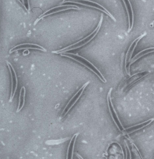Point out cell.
Listing matches in <instances>:
<instances>
[{
    "instance_id": "cell-1",
    "label": "cell",
    "mask_w": 154,
    "mask_h": 159,
    "mask_svg": "<svg viewBox=\"0 0 154 159\" xmlns=\"http://www.w3.org/2000/svg\"><path fill=\"white\" fill-rule=\"evenodd\" d=\"M67 54L71 55L72 56H75L74 57H71L70 56H68L67 55H61V56L63 57H66L68 58H70V59L74 60L77 61L81 64H83L87 68L89 69L90 70L93 72L101 80V81L104 82V83H106L107 80H105V78L103 76V74L101 73V72L98 70L96 67L93 64H92L91 63L88 61V60L85 58H84L81 56H79L78 54H75L71 53H66Z\"/></svg>"
},
{
    "instance_id": "cell-2",
    "label": "cell",
    "mask_w": 154,
    "mask_h": 159,
    "mask_svg": "<svg viewBox=\"0 0 154 159\" xmlns=\"http://www.w3.org/2000/svg\"><path fill=\"white\" fill-rule=\"evenodd\" d=\"M68 2L79 4L81 5H83V6L93 8L95 9L100 10L101 11L104 12L105 13L109 16L111 18V19L114 21H115V22L116 21L115 18L113 16V15H112V14L107 9H105L104 7L101 6V5L97 3V2H94V1H89V0H64L62 2H61V4L68 3Z\"/></svg>"
},
{
    "instance_id": "cell-3",
    "label": "cell",
    "mask_w": 154,
    "mask_h": 159,
    "mask_svg": "<svg viewBox=\"0 0 154 159\" xmlns=\"http://www.w3.org/2000/svg\"><path fill=\"white\" fill-rule=\"evenodd\" d=\"M89 83H90V81H88L85 84H84L83 86L79 89V90L75 93V95L73 96L72 98L70 100V101H68L67 104L66 105L64 109L62 111L61 115V118H64V117L66 116V114L68 113L69 111L72 109V108L77 103V101L79 100L80 97H81L85 89V88H86L87 86L89 84Z\"/></svg>"
},
{
    "instance_id": "cell-4",
    "label": "cell",
    "mask_w": 154,
    "mask_h": 159,
    "mask_svg": "<svg viewBox=\"0 0 154 159\" xmlns=\"http://www.w3.org/2000/svg\"><path fill=\"white\" fill-rule=\"evenodd\" d=\"M70 9H75V10H80L79 7L75 5H63V6H57V7L51 8L50 10H48L46 12H44L39 17L38 19L35 21L34 23V25H36L39 20H40L42 18L45 17L47 16L50 14H54L57 13L58 12H61L62 11H65L66 10H70Z\"/></svg>"
},
{
    "instance_id": "cell-5",
    "label": "cell",
    "mask_w": 154,
    "mask_h": 159,
    "mask_svg": "<svg viewBox=\"0 0 154 159\" xmlns=\"http://www.w3.org/2000/svg\"><path fill=\"white\" fill-rule=\"evenodd\" d=\"M7 65L9 68V71L11 77V92L10 94L9 101L12 102L13 98L14 97L15 93L16 92L18 87V79L17 77L16 74L15 70L11 64L8 61L7 62Z\"/></svg>"
},
{
    "instance_id": "cell-6",
    "label": "cell",
    "mask_w": 154,
    "mask_h": 159,
    "mask_svg": "<svg viewBox=\"0 0 154 159\" xmlns=\"http://www.w3.org/2000/svg\"><path fill=\"white\" fill-rule=\"evenodd\" d=\"M112 88H111V89L109 92L108 95L107 97L108 105L109 109L111 113V116L112 117V118L114 120V122L115 123L116 126H117V127L120 130H121L123 129V126L122 125L121 122L118 119L117 114H116L115 109H114V106L112 102V101L111 99V93L112 91Z\"/></svg>"
},
{
    "instance_id": "cell-7",
    "label": "cell",
    "mask_w": 154,
    "mask_h": 159,
    "mask_svg": "<svg viewBox=\"0 0 154 159\" xmlns=\"http://www.w3.org/2000/svg\"><path fill=\"white\" fill-rule=\"evenodd\" d=\"M125 7L127 11L128 20V33H130L134 25V15L131 4L129 0H123Z\"/></svg>"
},
{
    "instance_id": "cell-8",
    "label": "cell",
    "mask_w": 154,
    "mask_h": 159,
    "mask_svg": "<svg viewBox=\"0 0 154 159\" xmlns=\"http://www.w3.org/2000/svg\"><path fill=\"white\" fill-rule=\"evenodd\" d=\"M25 49H36V50H38L41 51H47V50L46 49H45L43 47L37 45V44L32 43H24L17 45V46L14 47L11 50H10V53H12L13 52Z\"/></svg>"
},
{
    "instance_id": "cell-9",
    "label": "cell",
    "mask_w": 154,
    "mask_h": 159,
    "mask_svg": "<svg viewBox=\"0 0 154 159\" xmlns=\"http://www.w3.org/2000/svg\"><path fill=\"white\" fill-rule=\"evenodd\" d=\"M147 35V33L145 32L144 34H142V35L139 36V37L138 38H136L134 41H132L130 46L128 48V50L127 51V54H126V58H125V70H126V72H127V69H126V66H127V60L128 59H129V61H130L132 57V54L134 51L135 49L136 48V47H137V44L140 41V40L141 39V38H143L144 37Z\"/></svg>"
},
{
    "instance_id": "cell-10",
    "label": "cell",
    "mask_w": 154,
    "mask_h": 159,
    "mask_svg": "<svg viewBox=\"0 0 154 159\" xmlns=\"http://www.w3.org/2000/svg\"><path fill=\"white\" fill-rule=\"evenodd\" d=\"M79 135V133H75L74 135L72 137L70 141V143L68 147L67 152V156L66 158L67 159H73V155H74V148L75 146V142H76V139Z\"/></svg>"
},
{
    "instance_id": "cell-11",
    "label": "cell",
    "mask_w": 154,
    "mask_h": 159,
    "mask_svg": "<svg viewBox=\"0 0 154 159\" xmlns=\"http://www.w3.org/2000/svg\"><path fill=\"white\" fill-rule=\"evenodd\" d=\"M26 89L24 86L22 87L20 90L19 97H18V105L17 108L16 113L20 112L22 110L25 104Z\"/></svg>"
},
{
    "instance_id": "cell-12",
    "label": "cell",
    "mask_w": 154,
    "mask_h": 159,
    "mask_svg": "<svg viewBox=\"0 0 154 159\" xmlns=\"http://www.w3.org/2000/svg\"><path fill=\"white\" fill-rule=\"evenodd\" d=\"M103 14H101V19H100V21H99V24H98V25L97 26V27L96 28L95 30L93 31L92 33H91V34H89L88 36H87L85 38H84L83 39L79 41L78 42H77V43H75L74 44H72V45H70V46H68V47H66L65 48H63V49H61L60 50L57 51H51V53H56L57 54V53H59V52H61V51H63L64 50H66V49H68V48H70V47H73V46H75L76 45H78V44H79L80 43H82V42H83L84 41L86 40V39H87L88 38H89L90 37V36H91V35L95 33V32L97 30V28H99V26H100V24H102V21H103Z\"/></svg>"
},
{
    "instance_id": "cell-13",
    "label": "cell",
    "mask_w": 154,
    "mask_h": 159,
    "mask_svg": "<svg viewBox=\"0 0 154 159\" xmlns=\"http://www.w3.org/2000/svg\"><path fill=\"white\" fill-rule=\"evenodd\" d=\"M154 52V47H151V48H147V49L143 50L139 52L136 55H135L134 58L132 59V61L131 63V64L134 63L135 61H136L137 60L140 59V58H141L143 56H145V55Z\"/></svg>"
},
{
    "instance_id": "cell-14",
    "label": "cell",
    "mask_w": 154,
    "mask_h": 159,
    "mask_svg": "<svg viewBox=\"0 0 154 159\" xmlns=\"http://www.w3.org/2000/svg\"><path fill=\"white\" fill-rule=\"evenodd\" d=\"M101 24H100V26H99V28H97V32H95V34H94L93 36L91 37L89 39L87 40L86 39V40H85L84 41H85V42L84 41H83V43L81 44L80 46H78V47H74L73 48H70V49H66V50H64L63 51H61V52H59V53H57V54H61L62 53H64V52H66V51H71V50H73L74 49H78V48H79V47H83V46H84V45H86V44L88 43H89L95 37L96 35H97V33H98L99 32V31L100 30V28H101Z\"/></svg>"
},
{
    "instance_id": "cell-15",
    "label": "cell",
    "mask_w": 154,
    "mask_h": 159,
    "mask_svg": "<svg viewBox=\"0 0 154 159\" xmlns=\"http://www.w3.org/2000/svg\"><path fill=\"white\" fill-rule=\"evenodd\" d=\"M153 23H154V20L152 22V24H153Z\"/></svg>"
}]
</instances>
